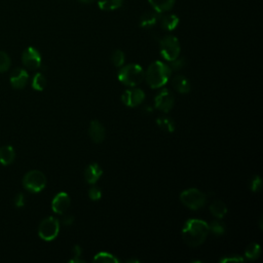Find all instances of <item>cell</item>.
<instances>
[{
	"label": "cell",
	"instance_id": "obj_11",
	"mask_svg": "<svg viewBox=\"0 0 263 263\" xmlns=\"http://www.w3.org/2000/svg\"><path fill=\"white\" fill-rule=\"evenodd\" d=\"M29 80V74L24 68H16L10 76V82L13 88L17 90L24 89Z\"/></svg>",
	"mask_w": 263,
	"mask_h": 263
},
{
	"label": "cell",
	"instance_id": "obj_8",
	"mask_svg": "<svg viewBox=\"0 0 263 263\" xmlns=\"http://www.w3.org/2000/svg\"><path fill=\"white\" fill-rule=\"evenodd\" d=\"M174 102H175L174 96L168 89L161 90L155 96V99H154V105H155L156 109H158L165 113H168L172 110V108L174 106Z\"/></svg>",
	"mask_w": 263,
	"mask_h": 263
},
{
	"label": "cell",
	"instance_id": "obj_6",
	"mask_svg": "<svg viewBox=\"0 0 263 263\" xmlns=\"http://www.w3.org/2000/svg\"><path fill=\"white\" fill-rule=\"evenodd\" d=\"M23 186L32 193H38L47 186V177L41 171H30L23 179Z\"/></svg>",
	"mask_w": 263,
	"mask_h": 263
},
{
	"label": "cell",
	"instance_id": "obj_1",
	"mask_svg": "<svg viewBox=\"0 0 263 263\" xmlns=\"http://www.w3.org/2000/svg\"><path fill=\"white\" fill-rule=\"evenodd\" d=\"M209 233V224L200 219L187 220L181 231L184 242L193 248L203 245Z\"/></svg>",
	"mask_w": 263,
	"mask_h": 263
},
{
	"label": "cell",
	"instance_id": "obj_30",
	"mask_svg": "<svg viewBox=\"0 0 263 263\" xmlns=\"http://www.w3.org/2000/svg\"><path fill=\"white\" fill-rule=\"evenodd\" d=\"M185 65H186V60L184 58H179L178 57L177 59H175L174 61L171 62L170 68H171V70L179 71V70L183 69L185 67Z\"/></svg>",
	"mask_w": 263,
	"mask_h": 263
},
{
	"label": "cell",
	"instance_id": "obj_4",
	"mask_svg": "<svg viewBox=\"0 0 263 263\" xmlns=\"http://www.w3.org/2000/svg\"><path fill=\"white\" fill-rule=\"evenodd\" d=\"M159 49L161 57L169 62L177 59L181 52L180 43L178 38L173 35H167L163 37L159 42Z\"/></svg>",
	"mask_w": 263,
	"mask_h": 263
},
{
	"label": "cell",
	"instance_id": "obj_32",
	"mask_svg": "<svg viewBox=\"0 0 263 263\" xmlns=\"http://www.w3.org/2000/svg\"><path fill=\"white\" fill-rule=\"evenodd\" d=\"M244 258L237 255H231V256H226L220 259L221 263H239V262H244Z\"/></svg>",
	"mask_w": 263,
	"mask_h": 263
},
{
	"label": "cell",
	"instance_id": "obj_35",
	"mask_svg": "<svg viewBox=\"0 0 263 263\" xmlns=\"http://www.w3.org/2000/svg\"><path fill=\"white\" fill-rule=\"evenodd\" d=\"M74 220H75V218H74L72 215H70V214H67V215L63 216V219H62V223H63V225H65V226H69V225L73 224Z\"/></svg>",
	"mask_w": 263,
	"mask_h": 263
},
{
	"label": "cell",
	"instance_id": "obj_5",
	"mask_svg": "<svg viewBox=\"0 0 263 263\" xmlns=\"http://www.w3.org/2000/svg\"><path fill=\"white\" fill-rule=\"evenodd\" d=\"M206 197H207L206 194L196 188L186 189L180 194L181 203L186 208H188L190 210H194V211L199 210L205 206V204L207 201Z\"/></svg>",
	"mask_w": 263,
	"mask_h": 263
},
{
	"label": "cell",
	"instance_id": "obj_3",
	"mask_svg": "<svg viewBox=\"0 0 263 263\" xmlns=\"http://www.w3.org/2000/svg\"><path fill=\"white\" fill-rule=\"evenodd\" d=\"M145 72L138 64H130L123 67L118 72V80L127 87H136L144 79Z\"/></svg>",
	"mask_w": 263,
	"mask_h": 263
},
{
	"label": "cell",
	"instance_id": "obj_9",
	"mask_svg": "<svg viewBox=\"0 0 263 263\" xmlns=\"http://www.w3.org/2000/svg\"><path fill=\"white\" fill-rule=\"evenodd\" d=\"M22 61L25 67L30 70H35L42 66V55L38 50L33 47H29L24 51Z\"/></svg>",
	"mask_w": 263,
	"mask_h": 263
},
{
	"label": "cell",
	"instance_id": "obj_15",
	"mask_svg": "<svg viewBox=\"0 0 263 263\" xmlns=\"http://www.w3.org/2000/svg\"><path fill=\"white\" fill-rule=\"evenodd\" d=\"M148 3L153 11L161 15L170 12L174 8L176 0H148Z\"/></svg>",
	"mask_w": 263,
	"mask_h": 263
},
{
	"label": "cell",
	"instance_id": "obj_7",
	"mask_svg": "<svg viewBox=\"0 0 263 263\" xmlns=\"http://www.w3.org/2000/svg\"><path fill=\"white\" fill-rule=\"evenodd\" d=\"M60 231V222L55 217H48L42 221L38 227V234L42 239L51 241L54 240Z\"/></svg>",
	"mask_w": 263,
	"mask_h": 263
},
{
	"label": "cell",
	"instance_id": "obj_19",
	"mask_svg": "<svg viewBox=\"0 0 263 263\" xmlns=\"http://www.w3.org/2000/svg\"><path fill=\"white\" fill-rule=\"evenodd\" d=\"M159 21H160L161 28L167 31H174L178 27L179 22H180L178 16H176L174 14H168L165 16H160Z\"/></svg>",
	"mask_w": 263,
	"mask_h": 263
},
{
	"label": "cell",
	"instance_id": "obj_38",
	"mask_svg": "<svg viewBox=\"0 0 263 263\" xmlns=\"http://www.w3.org/2000/svg\"><path fill=\"white\" fill-rule=\"evenodd\" d=\"M127 262H129V263H130V262H137V263H139L140 261H139V260H135V259H131V260H128Z\"/></svg>",
	"mask_w": 263,
	"mask_h": 263
},
{
	"label": "cell",
	"instance_id": "obj_23",
	"mask_svg": "<svg viewBox=\"0 0 263 263\" xmlns=\"http://www.w3.org/2000/svg\"><path fill=\"white\" fill-rule=\"evenodd\" d=\"M261 254V247L257 242L250 244L245 251V256L249 260H256Z\"/></svg>",
	"mask_w": 263,
	"mask_h": 263
},
{
	"label": "cell",
	"instance_id": "obj_31",
	"mask_svg": "<svg viewBox=\"0 0 263 263\" xmlns=\"http://www.w3.org/2000/svg\"><path fill=\"white\" fill-rule=\"evenodd\" d=\"M250 188L253 192H259L262 188V180L259 176H254L253 179L251 180Z\"/></svg>",
	"mask_w": 263,
	"mask_h": 263
},
{
	"label": "cell",
	"instance_id": "obj_25",
	"mask_svg": "<svg viewBox=\"0 0 263 263\" xmlns=\"http://www.w3.org/2000/svg\"><path fill=\"white\" fill-rule=\"evenodd\" d=\"M47 87V79L43 73H36L32 79V88L35 91H44Z\"/></svg>",
	"mask_w": 263,
	"mask_h": 263
},
{
	"label": "cell",
	"instance_id": "obj_16",
	"mask_svg": "<svg viewBox=\"0 0 263 263\" xmlns=\"http://www.w3.org/2000/svg\"><path fill=\"white\" fill-rule=\"evenodd\" d=\"M159 18L160 14L156 13L155 11L146 12L140 17V26L144 29L152 28L159 21Z\"/></svg>",
	"mask_w": 263,
	"mask_h": 263
},
{
	"label": "cell",
	"instance_id": "obj_26",
	"mask_svg": "<svg viewBox=\"0 0 263 263\" xmlns=\"http://www.w3.org/2000/svg\"><path fill=\"white\" fill-rule=\"evenodd\" d=\"M225 230H226V227L222 221L216 220V221H212L211 224H209V231L217 236L224 234Z\"/></svg>",
	"mask_w": 263,
	"mask_h": 263
},
{
	"label": "cell",
	"instance_id": "obj_34",
	"mask_svg": "<svg viewBox=\"0 0 263 263\" xmlns=\"http://www.w3.org/2000/svg\"><path fill=\"white\" fill-rule=\"evenodd\" d=\"M17 208H22L25 206V196L23 193H18L14 200Z\"/></svg>",
	"mask_w": 263,
	"mask_h": 263
},
{
	"label": "cell",
	"instance_id": "obj_33",
	"mask_svg": "<svg viewBox=\"0 0 263 263\" xmlns=\"http://www.w3.org/2000/svg\"><path fill=\"white\" fill-rule=\"evenodd\" d=\"M89 197L92 200H99L102 197V191L99 187H92L89 190Z\"/></svg>",
	"mask_w": 263,
	"mask_h": 263
},
{
	"label": "cell",
	"instance_id": "obj_22",
	"mask_svg": "<svg viewBox=\"0 0 263 263\" xmlns=\"http://www.w3.org/2000/svg\"><path fill=\"white\" fill-rule=\"evenodd\" d=\"M156 124L159 129L167 133H174L175 131V123L173 119L167 116H160L156 119Z\"/></svg>",
	"mask_w": 263,
	"mask_h": 263
},
{
	"label": "cell",
	"instance_id": "obj_17",
	"mask_svg": "<svg viewBox=\"0 0 263 263\" xmlns=\"http://www.w3.org/2000/svg\"><path fill=\"white\" fill-rule=\"evenodd\" d=\"M172 87L180 94H187L190 92V83L189 80L181 74L175 75L172 79Z\"/></svg>",
	"mask_w": 263,
	"mask_h": 263
},
{
	"label": "cell",
	"instance_id": "obj_29",
	"mask_svg": "<svg viewBox=\"0 0 263 263\" xmlns=\"http://www.w3.org/2000/svg\"><path fill=\"white\" fill-rule=\"evenodd\" d=\"M82 254H83V249L78 245L74 246L73 249H72V256H73V258L70 259L69 262H71V263H83V262H85L80 258Z\"/></svg>",
	"mask_w": 263,
	"mask_h": 263
},
{
	"label": "cell",
	"instance_id": "obj_28",
	"mask_svg": "<svg viewBox=\"0 0 263 263\" xmlns=\"http://www.w3.org/2000/svg\"><path fill=\"white\" fill-rule=\"evenodd\" d=\"M111 61L116 67H122L125 64V54L120 50H116L112 53Z\"/></svg>",
	"mask_w": 263,
	"mask_h": 263
},
{
	"label": "cell",
	"instance_id": "obj_18",
	"mask_svg": "<svg viewBox=\"0 0 263 263\" xmlns=\"http://www.w3.org/2000/svg\"><path fill=\"white\" fill-rule=\"evenodd\" d=\"M16 158V152L12 146L0 147V164L3 166H10L14 163Z\"/></svg>",
	"mask_w": 263,
	"mask_h": 263
},
{
	"label": "cell",
	"instance_id": "obj_24",
	"mask_svg": "<svg viewBox=\"0 0 263 263\" xmlns=\"http://www.w3.org/2000/svg\"><path fill=\"white\" fill-rule=\"evenodd\" d=\"M94 261L96 262H104V263H118L119 260L112 254L108 252H99L95 257Z\"/></svg>",
	"mask_w": 263,
	"mask_h": 263
},
{
	"label": "cell",
	"instance_id": "obj_27",
	"mask_svg": "<svg viewBox=\"0 0 263 263\" xmlns=\"http://www.w3.org/2000/svg\"><path fill=\"white\" fill-rule=\"evenodd\" d=\"M10 67H11L10 56L7 53L0 51V73L8 71L10 69Z\"/></svg>",
	"mask_w": 263,
	"mask_h": 263
},
{
	"label": "cell",
	"instance_id": "obj_14",
	"mask_svg": "<svg viewBox=\"0 0 263 263\" xmlns=\"http://www.w3.org/2000/svg\"><path fill=\"white\" fill-rule=\"evenodd\" d=\"M102 175L103 170L96 163L89 165L85 170V179L89 184H96L97 181L102 177Z\"/></svg>",
	"mask_w": 263,
	"mask_h": 263
},
{
	"label": "cell",
	"instance_id": "obj_37",
	"mask_svg": "<svg viewBox=\"0 0 263 263\" xmlns=\"http://www.w3.org/2000/svg\"><path fill=\"white\" fill-rule=\"evenodd\" d=\"M144 111H145V112H148V113H151V112H152L151 106H145V107H144Z\"/></svg>",
	"mask_w": 263,
	"mask_h": 263
},
{
	"label": "cell",
	"instance_id": "obj_13",
	"mask_svg": "<svg viewBox=\"0 0 263 263\" xmlns=\"http://www.w3.org/2000/svg\"><path fill=\"white\" fill-rule=\"evenodd\" d=\"M89 134L95 143H102L105 139V128L99 120H93L90 124Z\"/></svg>",
	"mask_w": 263,
	"mask_h": 263
},
{
	"label": "cell",
	"instance_id": "obj_20",
	"mask_svg": "<svg viewBox=\"0 0 263 263\" xmlns=\"http://www.w3.org/2000/svg\"><path fill=\"white\" fill-rule=\"evenodd\" d=\"M124 5V0H98V7L105 12L118 10Z\"/></svg>",
	"mask_w": 263,
	"mask_h": 263
},
{
	"label": "cell",
	"instance_id": "obj_2",
	"mask_svg": "<svg viewBox=\"0 0 263 263\" xmlns=\"http://www.w3.org/2000/svg\"><path fill=\"white\" fill-rule=\"evenodd\" d=\"M172 70L169 65L161 61L153 62L145 72V79L152 89H159L167 85L171 77Z\"/></svg>",
	"mask_w": 263,
	"mask_h": 263
},
{
	"label": "cell",
	"instance_id": "obj_10",
	"mask_svg": "<svg viewBox=\"0 0 263 263\" xmlns=\"http://www.w3.org/2000/svg\"><path fill=\"white\" fill-rule=\"evenodd\" d=\"M144 99L145 93L140 89L127 90L122 96L123 103L128 107H137L142 104Z\"/></svg>",
	"mask_w": 263,
	"mask_h": 263
},
{
	"label": "cell",
	"instance_id": "obj_36",
	"mask_svg": "<svg viewBox=\"0 0 263 263\" xmlns=\"http://www.w3.org/2000/svg\"><path fill=\"white\" fill-rule=\"evenodd\" d=\"M78 2L82 3V4H85V5H90V4L94 3L95 0H78Z\"/></svg>",
	"mask_w": 263,
	"mask_h": 263
},
{
	"label": "cell",
	"instance_id": "obj_21",
	"mask_svg": "<svg viewBox=\"0 0 263 263\" xmlns=\"http://www.w3.org/2000/svg\"><path fill=\"white\" fill-rule=\"evenodd\" d=\"M210 211L214 217L217 219H222L227 214V207L226 205L221 200H215L210 206Z\"/></svg>",
	"mask_w": 263,
	"mask_h": 263
},
{
	"label": "cell",
	"instance_id": "obj_12",
	"mask_svg": "<svg viewBox=\"0 0 263 263\" xmlns=\"http://www.w3.org/2000/svg\"><path fill=\"white\" fill-rule=\"evenodd\" d=\"M70 197L66 192H59L52 201V209L57 214H64L70 206Z\"/></svg>",
	"mask_w": 263,
	"mask_h": 263
}]
</instances>
